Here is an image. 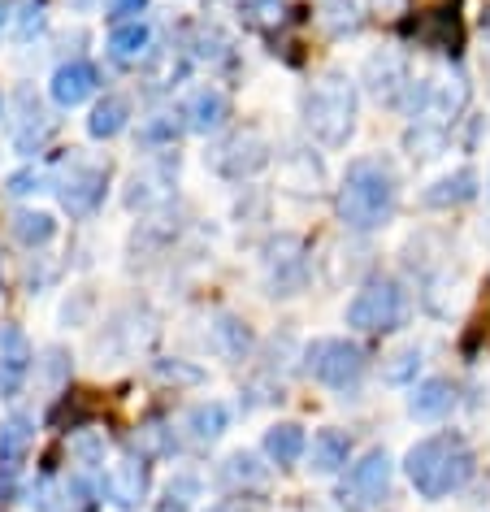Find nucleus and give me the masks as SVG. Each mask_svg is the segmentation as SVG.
Masks as SVG:
<instances>
[{
	"mask_svg": "<svg viewBox=\"0 0 490 512\" xmlns=\"http://www.w3.org/2000/svg\"><path fill=\"white\" fill-rule=\"evenodd\" d=\"M399 200V178L391 170V161L382 157H356L343 174L339 187V217L347 230H378L395 217Z\"/></svg>",
	"mask_w": 490,
	"mask_h": 512,
	"instance_id": "1",
	"label": "nucleus"
},
{
	"mask_svg": "<svg viewBox=\"0 0 490 512\" xmlns=\"http://www.w3.org/2000/svg\"><path fill=\"white\" fill-rule=\"evenodd\" d=\"M408 482L417 486V495L425 499H447L451 491H460L473 473V452L460 434H430V439L412 443V452L404 456Z\"/></svg>",
	"mask_w": 490,
	"mask_h": 512,
	"instance_id": "2",
	"label": "nucleus"
},
{
	"mask_svg": "<svg viewBox=\"0 0 490 512\" xmlns=\"http://www.w3.org/2000/svg\"><path fill=\"white\" fill-rule=\"evenodd\" d=\"M304 122L326 148L347 144V135H352V126H356V92H352V83L326 79L321 87H313V92L304 96Z\"/></svg>",
	"mask_w": 490,
	"mask_h": 512,
	"instance_id": "3",
	"label": "nucleus"
},
{
	"mask_svg": "<svg viewBox=\"0 0 490 512\" xmlns=\"http://www.w3.org/2000/svg\"><path fill=\"white\" fill-rule=\"evenodd\" d=\"M404 322V291H399L395 278H373L352 296L347 304V326L365 330V335H378V330H395Z\"/></svg>",
	"mask_w": 490,
	"mask_h": 512,
	"instance_id": "4",
	"label": "nucleus"
},
{
	"mask_svg": "<svg viewBox=\"0 0 490 512\" xmlns=\"http://www.w3.org/2000/svg\"><path fill=\"white\" fill-rule=\"evenodd\" d=\"M304 369L317 382H326L330 391H347L365 374V352L347 339H317L313 348L304 352Z\"/></svg>",
	"mask_w": 490,
	"mask_h": 512,
	"instance_id": "5",
	"label": "nucleus"
},
{
	"mask_svg": "<svg viewBox=\"0 0 490 512\" xmlns=\"http://www.w3.org/2000/svg\"><path fill=\"white\" fill-rule=\"evenodd\" d=\"M265 165H269V144H265V135H256V131L230 135L226 144L213 152V170L226 178H248L256 170H265Z\"/></svg>",
	"mask_w": 490,
	"mask_h": 512,
	"instance_id": "6",
	"label": "nucleus"
},
{
	"mask_svg": "<svg viewBox=\"0 0 490 512\" xmlns=\"http://www.w3.org/2000/svg\"><path fill=\"white\" fill-rule=\"evenodd\" d=\"M386 486H391V456H386V452H369L365 460H356L352 473H347L343 504L352 499V508H369V504H378V499L386 495Z\"/></svg>",
	"mask_w": 490,
	"mask_h": 512,
	"instance_id": "7",
	"label": "nucleus"
},
{
	"mask_svg": "<svg viewBox=\"0 0 490 512\" xmlns=\"http://www.w3.org/2000/svg\"><path fill=\"white\" fill-rule=\"evenodd\" d=\"M31 361H35V352L27 335H22V326L9 322L0 330V400H14L22 391V382L31 374Z\"/></svg>",
	"mask_w": 490,
	"mask_h": 512,
	"instance_id": "8",
	"label": "nucleus"
},
{
	"mask_svg": "<svg viewBox=\"0 0 490 512\" xmlns=\"http://www.w3.org/2000/svg\"><path fill=\"white\" fill-rule=\"evenodd\" d=\"M105 187H109V174L100 165H74L66 187H61V204L74 213V217H92L105 200Z\"/></svg>",
	"mask_w": 490,
	"mask_h": 512,
	"instance_id": "9",
	"label": "nucleus"
},
{
	"mask_svg": "<svg viewBox=\"0 0 490 512\" xmlns=\"http://www.w3.org/2000/svg\"><path fill=\"white\" fill-rule=\"evenodd\" d=\"M96 87H100V70L92 61H66V66H57V74H53V100L61 109L83 105L87 96H96Z\"/></svg>",
	"mask_w": 490,
	"mask_h": 512,
	"instance_id": "10",
	"label": "nucleus"
},
{
	"mask_svg": "<svg viewBox=\"0 0 490 512\" xmlns=\"http://www.w3.org/2000/svg\"><path fill=\"white\" fill-rule=\"evenodd\" d=\"M105 491L118 508H135L139 499L148 495V465L144 460H122V465H113L105 478Z\"/></svg>",
	"mask_w": 490,
	"mask_h": 512,
	"instance_id": "11",
	"label": "nucleus"
},
{
	"mask_svg": "<svg viewBox=\"0 0 490 512\" xmlns=\"http://www.w3.org/2000/svg\"><path fill=\"white\" fill-rule=\"evenodd\" d=\"M183 118H187V126L196 135H209L230 118V100L217 92V87H200V92L183 105Z\"/></svg>",
	"mask_w": 490,
	"mask_h": 512,
	"instance_id": "12",
	"label": "nucleus"
},
{
	"mask_svg": "<svg viewBox=\"0 0 490 512\" xmlns=\"http://www.w3.org/2000/svg\"><path fill=\"white\" fill-rule=\"evenodd\" d=\"M456 408V387L447 378H425L417 391L408 395V413L417 421H438Z\"/></svg>",
	"mask_w": 490,
	"mask_h": 512,
	"instance_id": "13",
	"label": "nucleus"
},
{
	"mask_svg": "<svg viewBox=\"0 0 490 512\" xmlns=\"http://www.w3.org/2000/svg\"><path fill=\"white\" fill-rule=\"evenodd\" d=\"M31 443H35V426H31V417H22L14 413L0 426V469L5 473H18L22 465H27V456H31Z\"/></svg>",
	"mask_w": 490,
	"mask_h": 512,
	"instance_id": "14",
	"label": "nucleus"
},
{
	"mask_svg": "<svg viewBox=\"0 0 490 512\" xmlns=\"http://www.w3.org/2000/svg\"><path fill=\"white\" fill-rule=\"evenodd\" d=\"M412 31H417L430 48H443V53H460V44H464L460 18H456V5H443V9H434V14H425Z\"/></svg>",
	"mask_w": 490,
	"mask_h": 512,
	"instance_id": "15",
	"label": "nucleus"
},
{
	"mask_svg": "<svg viewBox=\"0 0 490 512\" xmlns=\"http://www.w3.org/2000/svg\"><path fill=\"white\" fill-rule=\"evenodd\" d=\"M304 456L313 473H339L347 465V456H352V443H347L343 430H317L313 443L304 447Z\"/></svg>",
	"mask_w": 490,
	"mask_h": 512,
	"instance_id": "16",
	"label": "nucleus"
},
{
	"mask_svg": "<svg viewBox=\"0 0 490 512\" xmlns=\"http://www.w3.org/2000/svg\"><path fill=\"white\" fill-rule=\"evenodd\" d=\"M152 48V27L148 22H118L113 27V35H109V57L118 61V66H135L139 57H144Z\"/></svg>",
	"mask_w": 490,
	"mask_h": 512,
	"instance_id": "17",
	"label": "nucleus"
},
{
	"mask_svg": "<svg viewBox=\"0 0 490 512\" xmlns=\"http://www.w3.org/2000/svg\"><path fill=\"white\" fill-rule=\"evenodd\" d=\"M477 196V174L473 170H456L447 178H438L434 187L421 191V204L425 209H451V204H464Z\"/></svg>",
	"mask_w": 490,
	"mask_h": 512,
	"instance_id": "18",
	"label": "nucleus"
},
{
	"mask_svg": "<svg viewBox=\"0 0 490 512\" xmlns=\"http://www.w3.org/2000/svg\"><path fill=\"white\" fill-rule=\"evenodd\" d=\"M126 126H131V100L126 96H105L100 105L92 109V118H87V131H92V139H113L122 135Z\"/></svg>",
	"mask_w": 490,
	"mask_h": 512,
	"instance_id": "19",
	"label": "nucleus"
},
{
	"mask_svg": "<svg viewBox=\"0 0 490 512\" xmlns=\"http://www.w3.org/2000/svg\"><path fill=\"white\" fill-rule=\"evenodd\" d=\"M304 426H295V421H282V426L265 430V456L274 460V465H295V460L304 456Z\"/></svg>",
	"mask_w": 490,
	"mask_h": 512,
	"instance_id": "20",
	"label": "nucleus"
},
{
	"mask_svg": "<svg viewBox=\"0 0 490 512\" xmlns=\"http://www.w3.org/2000/svg\"><path fill=\"white\" fill-rule=\"evenodd\" d=\"M187 426H191V434H196L200 443H209V439H217L226 426H230V413H226V404H217V400H209V404H196L187 413Z\"/></svg>",
	"mask_w": 490,
	"mask_h": 512,
	"instance_id": "21",
	"label": "nucleus"
},
{
	"mask_svg": "<svg viewBox=\"0 0 490 512\" xmlns=\"http://www.w3.org/2000/svg\"><path fill=\"white\" fill-rule=\"evenodd\" d=\"M14 235L27 243V248H44L48 239L57 235V222L48 213H31V209H22L18 217H14Z\"/></svg>",
	"mask_w": 490,
	"mask_h": 512,
	"instance_id": "22",
	"label": "nucleus"
},
{
	"mask_svg": "<svg viewBox=\"0 0 490 512\" xmlns=\"http://www.w3.org/2000/svg\"><path fill=\"white\" fill-rule=\"evenodd\" d=\"M48 135H53V118H48V113H40V109H35V113H27V122H22V131L14 135V148L22 152V157H31V152L40 148Z\"/></svg>",
	"mask_w": 490,
	"mask_h": 512,
	"instance_id": "23",
	"label": "nucleus"
},
{
	"mask_svg": "<svg viewBox=\"0 0 490 512\" xmlns=\"http://www.w3.org/2000/svg\"><path fill=\"white\" fill-rule=\"evenodd\" d=\"M261 478H265V473L256 469V460H252L248 452L230 456V460H226V469H222V482H226V486H256Z\"/></svg>",
	"mask_w": 490,
	"mask_h": 512,
	"instance_id": "24",
	"label": "nucleus"
},
{
	"mask_svg": "<svg viewBox=\"0 0 490 512\" xmlns=\"http://www.w3.org/2000/svg\"><path fill=\"white\" fill-rule=\"evenodd\" d=\"M243 22L269 31L274 22H282V0H248V5H243Z\"/></svg>",
	"mask_w": 490,
	"mask_h": 512,
	"instance_id": "25",
	"label": "nucleus"
},
{
	"mask_svg": "<svg viewBox=\"0 0 490 512\" xmlns=\"http://www.w3.org/2000/svg\"><path fill=\"white\" fill-rule=\"evenodd\" d=\"M217 335L226 339L230 356H243V352L252 348V330H248V322H239V317H222V326H217Z\"/></svg>",
	"mask_w": 490,
	"mask_h": 512,
	"instance_id": "26",
	"label": "nucleus"
},
{
	"mask_svg": "<svg viewBox=\"0 0 490 512\" xmlns=\"http://www.w3.org/2000/svg\"><path fill=\"white\" fill-rule=\"evenodd\" d=\"M417 365H421V348H404V352L391 356V365L382 369V378L386 382H408L412 374H417Z\"/></svg>",
	"mask_w": 490,
	"mask_h": 512,
	"instance_id": "27",
	"label": "nucleus"
},
{
	"mask_svg": "<svg viewBox=\"0 0 490 512\" xmlns=\"http://www.w3.org/2000/svg\"><path fill=\"white\" fill-rule=\"evenodd\" d=\"M139 139H144V144H174V139H178V122L161 113L157 122H148L144 131H139Z\"/></svg>",
	"mask_w": 490,
	"mask_h": 512,
	"instance_id": "28",
	"label": "nucleus"
},
{
	"mask_svg": "<svg viewBox=\"0 0 490 512\" xmlns=\"http://www.w3.org/2000/svg\"><path fill=\"white\" fill-rule=\"evenodd\" d=\"M44 27V0H27L22 5V18H18V35L22 40H31V31Z\"/></svg>",
	"mask_w": 490,
	"mask_h": 512,
	"instance_id": "29",
	"label": "nucleus"
},
{
	"mask_svg": "<svg viewBox=\"0 0 490 512\" xmlns=\"http://www.w3.org/2000/svg\"><path fill=\"white\" fill-rule=\"evenodd\" d=\"M105 9L113 22H135L148 9V0H105Z\"/></svg>",
	"mask_w": 490,
	"mask_h": 512,
	"instance_id": "30",
	"label": "nucleus"
},
{
	"mask_svg": "<svg viewBox=\"0 0 490 512\" xmlns=\"http://www.w3.org/2000/svg\"><path fill=\"white\" fill-rule=\"evenodd\" d=\"M9 196H31V191H40V174L35 170H18V174H9Z\"/></svg>",
	"mask_w": 490,
	"mask_h": 512,
	"instance_id": "31",
	"label": "nucleus"
},
{
	"mask_svg": "<svg viewBox=\"0 0 490 512\" xmlns=\"http://www.w3.org/2000/svg\"><path fill=\"white\" fill-rule=\"evenodd\" d=\"M74 452H79L83 465H96V460H105V443H100L96 434H83V439L74 443Z\"/></svg>",
	"mask_w": 490,
	"mask_h": 512,
	"instance_id": "32",
	"label": "nucleus"
},
{
	"mask_svg": "<svg viewBox=\"0 0 490 512\" xmlns=\"http://www.w3.org/2000/svg\"><path fill=\"white\" fill-rule=\"evenodd\" d=\"M157 374L161 378H174V382H200L204 374H200V369H191V365H165V361H157Z\"/></svg>",
	"mask_w": 490,
	"mask_h": 512,
	"instance_id": "33",
	"label": "nucleus"
},
{
	"mask_svg": "<svg viewBox=\"0 0 490 512\" xmlns=\"http://www.w3.org/2000/svg\"><path fill=\"white\" fill-rule=\"evenodd\" d=\"M144 439H148V452H170V439H165V426H148V430H144Z\"/></svg>",
	"mask_w": 490,
	"mask_h": 512,
	"instance_id": "34",
	"label": "nucleus"
},
{
	"mask_svg": "<svg viewBox=\"0 0 490 512\" xmlns=\"http://www.w3.org/2000/svg\"><path fill=\"white\" fill-rule=\"evenodd\" d=\"M196 491V478H178V482H170V495H191Z\"/></svg>",
	"mask_w": 490,
	"mask_h": 512,
	"instance_id": "35",
	"label": "nucleus"
},
{
	"mask_svg": "<svg viewBox=\"0 0 490 512\" xmlns=\"http://www.w3.org/2000/svg\"><path fill=\"white\" fill-rule=\"evenodd\" d=\"M373 5H399V0H373Z\"/></svg>",
	"mask_w": 490,
	"mask_h": 512,
	"instance_id": "36",
	"label": "nucleus"
},
{
	"mask_svg": "<svg viewBox=\"0 0 490 512\" xmlns=\"http://www.w3.org/2000/svg\"><path fill=\"white\" fill-rule=\"evenodd\" d=\"M0 105H5V100H0Z\"/></svg>",
	"mask_w": 490,
	"mask_h": 512,
	"instance_id": "37",
	"label": "nucleus"
}]
</instances>
